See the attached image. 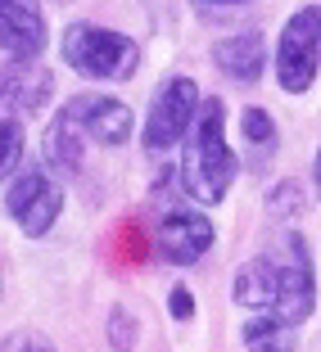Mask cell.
<instances>
[{
  "label": "cell",
  "instance_id": "14",
  "mask_svg": "<svg viewBox=\"0 0 321 352\" xmlns=\"http://www.w3.org/2000/svg\"><path fill=\"white\" fill-rule=\"evenodd\" d=\"M240 339L249 352H294L299 348V325L280 321L271 311H253L245 325H240Z\"/></svg>",
  "mask_w": 321,
  "mask_h": 352
},
{
  "label": "cell",
  "instance_id": "20",
  "mask_svg": "<svg viewBox=\"0 0 321 352\" xmlns=\"http://www.w3.org/2000/svg\"><path fill=\"white\" fill-rule=\"evenodd\" d=\"M5 352H54V343L41 339L37 330H14L5 334Z\"/></svg>",
  "mask_w": 321,
  "mask_h": 352
},
{
  "label": "cell",
  "instance_id": "21",
  "mask_svg": "<svg viewBox=\"0 0 321 352\" xmlns=\"http://www.w3.org/2000/svg\"><path fill=\"white\" fill-rule=\"evenodd\" d=\"M167 307H172L176 321H190V316H195V294H190V285H172V294H167Z\"/></svg>",
  "mask_w": 321,
  "mask_h": 352
},
{
  "label": "cell",
  "instance_id": "2",
  "mask_svg": "<svg viewBox=\"0 0 321 352\" xmlns=\"http://www.w3.org/2000/svg\"><path fill=\"white\" fill-rule=\"evenodd\" d=\"M63 63L77 68L91 82H127L141 68V45L127 36V32L100 28V23H73L63 32Z\"/></svg>",
  "mask_w": 321,
  "mask_h": 352
},
{
  "label": "cell",
  "instance_id": "17",
  "mask_svg": "<svg viewBox=\"0 0 321 352\" xmlns=\"http://www.w3.org/2000/svg\"><path fill=\"white\" fill-rule=\"evenodd\" d=\"M104 334H109V348H114V352H132L136 348V316L127 307H114V311H109V330H104Z\"/></svg>",
  "mask_w": 321,
  "mask_h": 352
},
{
  "label": "cell",
  "instance_id": "18",
  "mask_svg": "<svg viewBox=\"0 0 321 352\" xmlns=\"http://www.w3.org/2000/svg\"><path fill=\"white\" fill-rule=\"evenodd\" d=\"M267 208L276 212L280 221H285V217H299V212H303V186H299V181H280V186L267 195Z\"/></svg>",
  "mask_w": 321,
  "mask_h": 352
},
{
  "label": "cell",
  "instance_id": "19",
  "mask_svg": "<svg viewBox=\"0 0 321 352\" xmlns=\"http://www.w3.org/2000/svg\"><path fill=\"white\" fill-rule=\"evenodd\" d=\"M118 249H123L127 262H145L149 253H154V235H141V230L127 221V226L118 230Z\"/></svg>",
  "mask_w": 321,
  "mask_h": 352
},
{
  "label": "cell",
  "instance_id": "23",
  "mask_svg": "<svg viewBox=\"0 0 321 352\" xmlns=\"http://www.w3.org/2000/svg\"><path fill=\"white\" fill-rule=\"evenodd\" d=\"M204 5H249V0H204Z\"/></svg>",
  "mask_w": 321,
  "mask_h": 352
},
{
  "label": "cell",
  "instance_id": "12",
  "mask_svg": "<svg viewBox=\"0 0 321 352\" xmlns=\"http://www.w3.org/2000/svg\"><path fill=\"white\" fill-rule=\"evenodd\" d=\"M240 140H245V163L253 172H267L271 158L280 149V131H276V118L258 104H249L245 113H240Z\"/></svg>",
  "mask_w": 321,
  "mask_h": 352
},
{
  "label": "cell",
  "instance_id": "5",
  "mask_svg": "<svg viewBox=\"0 0 321 352\" xmlns=\"http://www.w3.org/2000/svg\"><path fill=\"white\" fill-rule=\"evenodd\" d=\"M59 208H63V186L45 167H23L14 181H5V212L19 221L28 239H41L59 221Z\"/></svg>",
  "mask_w": 321,
  "mask_h": 352
},
{
  "label": "cell",
  "instance_id": "7",
  "mask_svg": "<svg viewBox=\"0 0 321 352\" xmlns=\"http://www.w3.org/2000/svg\"><path fill=\"white\" fill-rule=\"evenodd\" d=\"M213 239H218V230H213L208 212H199V208H163L154 221V253L172 267L199 262L213 249Z\"/></svg>",
  "mask_w": 321,
  "mask_h": 352
},
{
  "label": "cell",
  "instance_id": "10",
  "mask_svg": "<svg viewBox=\"0 0 321 352\" xmlns=\"http://www.w3.org/2000/svg\"><path fill=\"white\" fill-rule=\"evenodd\" d=\"M213 63L240 86L258 82L262 68H267V41H262V32L245 28V32H231V36L213 41Z\"/></svg>",
  "mask_w": 321,
  "mask_h": 352
},
{
  "label": "cell",
  "instance_id": "13",
  "mask_svg": "<svg viewBox=\"0 0 321 352\" xmlns=\"http://www.w3.org/2000/svg\"><path fill=\"white\" fill-rule=\"evenodd\" d=\"M50 91H54L50 68H41V63H5V109L23 104L28 113H37Z\"/></svg>",
  "mask_w": 321,
  "mask_h": 352
},
{
  "label": "cell",
  "instance_id": "9",
  "mask_svg": "<svg viewBox=\"0 0 321 352\" xmlns=\"http://www.w3.org/2000/svg\"><path fill=\"white\" fill-rule=\"evenodd\" d=\"M0 50L5 63H37L45 50V19L37 0H0Z\"/></svg>",
  "mask_w": 321,
  "mask_h": 352
},
{
  "label": "cell",
  "instance_id": "3",
  "mask_svg": "<svg viewBox=\"0 0 321 352\" xmlns=\"http://www.w3.org/2000/svg\"><path fill=\"white\" fill-rule=\"evenodd\" d=\"M276 82L285 95H308L321 68V5H303L290 14V23L280 28L276 41Z\"/></svg>",
  "mask_w": 321,
  "mask_h": 352
},
{
  "label": "cell",
  "instance_id": "8",
  "mask_svg": "<svg viewBox=\"0 0 321 352\" xmlns=\"http://www.w3.org/2000/svg\"><path fill=\"white\" fill-rule=\"evenodd\" d=\"M63 113L73 118L77 131L91 135L95 145H127V135L136 126L132 109L114 95H73V100H63Z\"/></svg>",
  "mask_w": 321,
  "mask_h": 352
},
{
  "label": "cell",
  "instance_id": "1",
  "mask_svg": "<svg viewBox=\"0 0 321 352\" xmlns=\"http://www.w3.org/2000/svg\"><path fill=\"white\" fill-rule=\"evenodd\" d=\"M176 176H181V190L204 208L222 204L231 195L240 176V158L227 145V104L222 100H204V109H199L195 126L186 135V154H181Z\"/></svg>",
  "mask_w": 321,
  "mask_h": 352
},
{
  "label": "cell",
  "instance_id": "15",
  "mask_svg": "<svg viewBox=\"0 0 321 352\" xmlns=\"http://www.w3.org/2000/svg\"><path fill=\"white\" fill-rule=\"evenodd\" d=\"M45 167L54 172H82V131L68 113H54L45 126Z\"/></svg>",
  "mask_w": 321,
  "mask_h": 352
},
{
  "label": "cell",
  "instance_id": "16",
  "mask_svg": "<svg viewBox=\"0 0 321 352\" xmlns=\"http://www.w3.org/2000/svg\"><path fill=\"white\" fill-rule=\"evenodd\" d=\"M0 172H5V181H14L23 172V122L10 109L0 118Z\"/></svg>",
  "mask_w": 321,
  "mask_h": 352
},
{
  "label": "cell",
  "instance_id": "22",
  "mask_svg": "<svg viewBox=\"0 0 321 352\" xmlns=\"http://www.w3.org/2000/svg\"><path fill=\"white\" fill-rule=\"evenodd\" d=\"M312 181H317V195H321V149H317V158H312Z\"/></svg>",
  "mask_w": 321,
  "mask_h": 352
},
{
  "label": "cell",
  "instance_id": "4",
  "mask_svg": "<svg viewBox=\"0 0 321 352\" xmlns=\"http://www.w3.org/2000/svg\"><path fill=\"white\" fill-rule=\"evenodd\" d=\"M199 109H204V95H199L195 77H167L145 118V154H167L172 145H181L195 126Z\"/></svg>",
  "mask_w": 321,
  "mask_h": 352
},
{
  "label": "cell",
  "instance_id": "6",
  "mask_svg": "<svg viewBox=\"0 0 321 352\" xmlns=\"http://www.w3.org/2000/svg\"><path fill=\"white\" fill-rule=\"evenodd\" d=\"M276 258H280V298L271 307V316L290 325H303L317 307V280H312V253L303 244V235L285 230L276 244Z\"/></svg>",
  "mask_w": 321,
  "mask_h": 352
},
{
  "label": "cell",
  "instance_id": "11",
  "mask_svg": "<svg viewBox=\"0 0 321 352\" xmlns=\"http://www.w3.org/2000/svg\"><path fill=\"white\" fill-rule=\"evenodd\" d=\"M280 298V258L276 249L258 253L236 267V302L249 311H271Z\"/></svg>",
  "mask_w": 321,
  "mask_h": 352
}]
</instances>
